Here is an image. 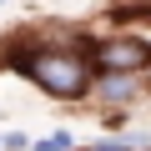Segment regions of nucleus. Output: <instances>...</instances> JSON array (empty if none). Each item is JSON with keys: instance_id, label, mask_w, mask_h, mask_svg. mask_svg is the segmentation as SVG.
Here are the masks:
<instances>
[{"instance_id": "1", "label": "nucleus", "mask_w": 151, "mask_h": 151, "mask_svg": "<svg viewBox=\"0 0 151 151\" xmlns=\"http://www.w3.org/2000/svg\"><path fill=\"white\" fill-rule=\"evenodd\" d=\"M20 70L30 76V81L45 91V96H60V101H76L91 91V60L81 50H30L20 60Z\"/></svg>"}, {"instance_id": "2", "label": "nucleus", "mask_w": 151, "mask_h": 151, "mask_svg": "<svg viewBox=\"0 0 151 151\" xmlns=\"http://www.w3.org/2000/svg\"><path fill=\"white\" fill-rule=\"evenodd\" d=\"M91 65H96V70H126V76H141V70H151V45H146L141 35H111V40H96Z\"/></svg>"}, {"instance_id": "3", "label": "nucleus", "mask_w": 151, "mask_h": 151, "mask_svg": "<svg viewBox=\"0 0 151 151\" xmlns=\"http://www.w3.org/2000/svg\"><path fill=\"white\" fill-rule=\"evenodd\" d=\"M136 96V76H126V70H101V101L111 106V101H131Z\"/></svg>"}, {"instance_id": "4", "label": "nucleus", "mask_w": 151, "mask_h": 151, "mask_svg": "<svg viewBox=\"0 0 151 151\" xmlns=\"http://www.w3.org/2000/svg\"><path fill=\"white\" fill-rule=\"evenodd\" d=\"M35 151H70V136H65V131H55V136H45Z\"/></svg>"}, {"instance_id": "5", "label": "nucleus", "mask_w": 151, "mask_h": 151, "mask_svg": "<svg viewBox=\"0 0 151 151\" xmlns=\"http://www.w3.org/2000/svg\"><path fill=\"white\" fill-rule=\"evenodd\" d=\"M141 141H106V146H91V151H136Z\"/></svg>"}, {"instance_id": "6", "label": "nucleus", "mask_w": 151, "mask_h": 151, "mask_svg": "<svg viewBox=\"0 0 151 151\" xmlns=\"http://www.w3.org/2000/svg\"><path fill=\"white\" fill-rule=\"evenodd\" d=\"M136 5H151V0H136Z\"/></svg>"}]
</instances>
